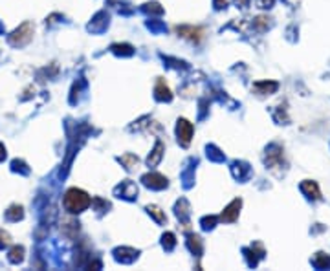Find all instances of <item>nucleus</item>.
<instances>
[{
    "instance_id": "6ab92c4d",
    "label": "nucleus",
    "mask_w": 330,
    "mask_h": 271,
    "mask_svg": "<svg viewBox=\"0 0 330 271\" xmlns=\"http://www.w3.org/2000/svg\"><path fill=\"white\" fill-rule=\"evenodd\" d=\"M162 244H164L165 249H173L174 244H176V240H174V234L173 233H165L164 236H162Z\"/></svg>"
},
{
    "instance_id": "39448f33",
    "label": "nucleus",
    "mask_w": 330,
    "mask_h": 271,
    "mask_svg": "<svg viewBox=\"0 0 330 271\" xmlns=\"http://www.w3.org/2000/svg\"><path fill=\"white\" fill-rule=\"evenodd\" d=\"M142 180L147 187H152V189H165L167 187V178H164L162 174H156V173L145 174Z\"/></svg>"
},
{
    "instance_id": "4468645a",
    "label": "nucleus",
    "mask_w": 330,
    "mask_h": 271,
    "mask_svg": "<svg viewBox=\"0 0 330 271\" xmlns=\"http://www.w3.org/2000/svg\"><path fill=\"white\" fill-rule=\"evenodd\" d=\"M118 191H121L123 194H125V198H134L136 194H138V187H136L132 181H123L121 183V187L118 189Z\"/></svg>"
},
{
    "instance_id": "bb28decb",
    "label": "nucleus",
    "mask_w": 330,
    "mask_h": 271,
    "mask_svg": "<svg viewBox=\"0 0 330 271\" xmlns=\"http://www.w3.org/2000/svg\"><path fill=\"white\" fill-rule=\"evenodd\" d=\"M248 2H249V0H237V4H239V6H242V8H246Z\"/></svg>"
},
{
    "instance_id": "a211bd4d",
    "label": "nucleus",
    "mask_w": 330,
    "mask_h": 271,
    "mask_svg": "<svg viewBox=\"0 0 330 271\" xmlns=\"http://www.w3.org/2000/svg\"><path fill=\"white\" fill-rule=\"evenodd\" d=\"M268 20H270L268 17H257L255 20H253V26H255L259 31H264V30H268V26H270Z\"/></svg>"
},
{
    "instance_id": "9d476101",
    "label": "nucleus",
    "mask_w": 330,
    "mask_h": 271,
    "mask_svg": "<svg viewBox=\"0 0 330 271\" xmlns=\"http://www.w3.org/2000/svg\"><path fill=\"white\" fill-rule=\"evenodd\" d=\"M164 151L165 147L162 141H158L156 147H154V151H152V154L149 156V159H147V163H149V167H154L160 163V159H162V156H164Z\"/></svg>"
},
{
    "instance_id": "5701e85b",
    "label": "nucleus",
    "mask_w": 330,
    "mask_h": 271,
    "mask_svg": "<svg viewBox=\"0 0 330 271\" xmlns=\"http://www.w3.org/2000/svg\"><path fill=\"white\" fill-rule=\"evenodd\" d=\"M215 222H217V218H215V216H209V218H204V220H202L204 229H211V227H215Z\"/></svg>"
},
{
    "instance_id": "0eeeda50",
    "label": "nucleus",
    "mask_w": 330,
    "mask_h": 271,
    "mask_svg": "<svg viewBox=\"0 0 330 271\" xmlns=\"http://www.w3.org/2000/svg\"><path fill=\"white\" fill-rule=\"evenodd\" d=\"M240 205H242V200H233V202L226 207V211L222 213V216H220V218L224 220V222H235V220L239 218Z\"/></svg>"
},
{
    "instance_id": "2eb2a0df",
    "label": "nucleus",
    "mask_w": 330,
    "mask_h": 271,
    "mask_svg": "<svg viewBox=\"0 0 330 271\" xmlns=\"http://www.w3.org/2000/svg\"><path fill=\"white\" fill-rule=\"evenodd\" d=\"M22 258H24V248L22 246H15V248L9 251V262L17 264V262H21Z\"/></svg>"
},
{
    "instance_id": "4be33fe9",
    "label": "nucleus",
    "mask_w": 330,
    "mask_h": 271,
    "mask_svg": "<svg viewBox=\"0 0 330 271\" xmlns=\"http://www.w3.org/2000/svg\"><path fill=\"white\" fill-rule=\"evenodd\" d=\"M112 50L116 53H125V55H130V53H132V46H128V44H123V46L116 44V46H112Z\"/></svg>"
},
{
    "instance_id": "aec40b11",
    "label": "nucleus",
    "mask_w": 330,
    "mask_h": 271,
    "mask_svg": "<svg viewBox=\"0 0 330 271\" xmlns=\"http://www.w3.org/2000/svg\"><path fill=\"white\" fill-rule=\"evenodd\" d=\"M145 11L147 13H158V15H162L164 13V8L156 4V2H152V4H145Z\"/></svg>"
},
{
    "instance_id": "423d86ee",
    "label": "nucleus",
    "mask_w": 330,
    "mask_h": 271,
    "mask_svg": "<svg viewBox=\"0 0 330 271\" xmlns=\"http://www.w3.org/2000/svg\"><path fill=\"white\" fill-rule=\"evenodd\" d=\"M176 31H178L184 39H189V40H193V42H198V40H202L204 37V30H200V28L182 26V28H176Z\"/></svg>"
},
{
    "instance_id": "393cba45",
    "label": "nucleus",
    "mask_w": 330,
    "mask_h": 271,
    "mask_svg": "<svg viewBox=\"0 0 330 271\" xmlns=\"http://www.w3.org/2000/svg\"><path fill=\"white\" fill-rule=\"evenodd\" d=\"M227 2H229V0H215V8L217 9L226 8V6H227Z\"/></svg>"
},
{
    "instance_id": "7ed1b4c3",
    "label": "nucleus",
    "mask_w": 330,
    "mask_h": 271,
    "mask_svg": "<svg viewBox=\"0 0 330 271\" xmlns=\"http://www.w3.org/2000/svg\"><path fill=\"white\" fill-rule=\"evenodd\" d=\"M193 132H195V128H193V125H191L187 119H178V125H176V136H178L180 145L187 147V145L191 143Z\"/></svg>"
},
{
    "instance_id": "9b49d317",
    "label": "nucleus",
    "mask_w": 330,
    "mask_h": 271,
    "mask_svg": "<svg viewBox=\"0 0 330 271\" xmlns=\"http://www.w3.org/2000/svg\"><path fill=\"white\" fill-rule=\"evenodd\" d=\"M253 88H255L257 94H261V96H266V94H273V92L277 90L279 84L275 83V81H270V83H266V81H264V83H257L255 86H253Z\"/></svg>"
},
{
    "instance_id": "ddd939ff",
    "label": "nucleus",
    "mask_w": 330,
    "mask_h": 271,
    "mask_svg": "<svg viewBox=\"0 0 330 271\" xmlns=\"http://www.w3.org/2000/svg\"><path fill=\"white\" fill-rule=\"evenodd\" d=\"M187 246H189V249L195 253V255H200V253H202V242H200V236H196V234H189Z\"/></svg>"
},
{
    "instance_id": "f8f14e48",
    "label": "nucleus",
    "mask_w": 330,
    "mask_h": 271,
    "mask_svg": "<svg viewBox=\"0 0 330 271\" xmlns=\"http://www.w3.org/2000/svg\"><path fill=\"white\" fill-rule=\"evenodd\" d=\"M312 264L319 270H327V268H330V256L325 255V253H315V256L312 258Z\"/></svg>"
},
{
    "instance_id": "412c9836",
    "label": "nucleus",
    "mask_w": 330,
    "mask_h": 271,
    "mask_svg": "<svg viewBox=\"0 0 330 271\" xmlns=\"http://www.w3.org/2000/svg\"><path fill=\"white\" fill-rule=\"evenodd\" d=\"M120 161L127 163V169H134V165H138V158H136V156H130V154H127V156L120 158Z\"/></svg>"
},
{
    "instance_id": "a878e982",
    "label": "nucleus",
    "mask_w": 330,
    "mask_h": 271,
    "mask_svg": "<svg viewBox=\"0 0 330 271\" xmlns=\"http://www.w3.org/2000/svg\"><path fill=\"white\" fill-rule=\"evenodd\" d=\"M4 158H6V149L0 145V159H4Z\"/></svg>"
},
{
    "instance_id": "f3484780",
    "label": "nucleus",
    "mask_w": 330,
    "mask_h": 271,
    "mask_svg": "<svg viewBox=\"0 0 330 271\" xmlns=\"http://www.w3.org/2000/svg\"><path fill=\"white\" fill-rule=\"evenodd\" d=\"M147 211H149V214H152V216L156 218V222H160V224H165V214L162 213V209H160V207H156V205H149V207H147Z\"/></svg>"
},
{
    "instance_id": "dca6fc26",
    "label": "nucleus",
    "mask_w": 330,
    "mask_h": 271,
    "mask_svg": "<svg viewBox=\"0 0 330 271\" xmlns=\"http://www.w3.org/2000/svg\"><path fill=\"white\" fill-rule=\"evenodd\" d=\"M6 216H8L9 220H21L24 216L22 207H21V205H13V207H9V211L6 213Z\"/></svg>"
},
{
    "instance_id": "6e6552de",
    "label": "nucleus",
    "mask_w": 330,
    "mask_h": 271,
    "mask_svg": "<svg viewBox=\"0 0 330 271\" xmlns=\"http://www.w3.org/2000/svg\"><path fill=\"white\" fill-rule=\"evenodd\" d=\"M301 191H303L308 198H312V200H319V198H321V193H319V187H317L315 181L305 180L301 183Z\"/></svg>"
},
{
    "instance_id": "20e7f679",
    "label": "nucleus",
    "mask_w": 330,
    "mask_h": 271,
    "mask_svg": "<svg viewBox=\"0 0 330 271\" xmlns=\"http://www.w3.org/2000/svg\"><path fill=\"white\" fill-rule=\"evenodd\" d=\"M281 159H283V151L279 145H271L266 151V165L270 169H275V167H281Z\"/></svg>"
},
{
    "instance_id": "b1692460",
    "label": "nucleus",
    "mask_w": 330,
    "mask_h": 271,
    "mask_svg": "<svg viewBox=\"0 0 330 271\" xmlns=\"http://www.w3.org/2000/svg\"><path fill=\"white\" fill-rule=\"evenodd\" d=\"M259 8H271L273 6V0H255Z\"/></svg>"
},
{
    "instance_id": "f03ea898",
    "label": "nucleus",
    "mask_w": 330,
    "mask_h": 271,
    "mask_svg": "<svg viewBox=\"0 0 330 271\" xmlns=\"http://www.w3.org/2000/svg\"><path fill=\"white\" fill-rule=\"evenodd\" d=\"M33 39V24L24 22L21 28H17L11 35H9V44L11 46H24L28 44Z\"/></svg>"
},
{
    "instance_id": "1a4fd4ad",
    "label": "nucleus",
    "mask_w": 330,
    "mask_h": 271,
    "mask_svg": "<svg viewBox=\"0 0 330 271\" xmlns=\"http://www.w3.org/2000/svg\"><path fill=\"white\" fill-rule=\"evenodd\" d=\"M156 99H160V101H171L173 99V94H171V90H169V86L164 83V81H158L156 84Z\"/></svg>"
},
{
    "instance_id": "f257e3e1",
    "label": "nucleus",
    "mask_w": 330,
    "mask_h": 271,
    "mask_svg": "<svg viewBox=\"0 0 330 271\" xmlns=\"http://www.w3.org/2000/svg\"><path fill=\"white\" fill-rule=\"evenodd\" d=\"M90 196L81 189H68L64 194V207L70 213H81L90 205Z\"/></svg>"
}]
</instances>
